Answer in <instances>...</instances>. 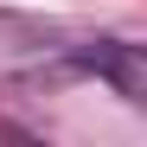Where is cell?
I'll return each mask as SVG.
<instances>
[{"label": "cell", "instance_id": "obj_1", "mask_svg": "<svg viewBox=\"0 0 147 147\" xmlns=\"http://www.w3.org/2000/svg\"><path fill=\"white\" fill-rule=\"evenodd\" d=\"M90 64L102 70V77L128 96V102H141V64H134V45H109V51H96Z\"/></svg>", "mask_w": 147, "mask_h": 147}]
</instances>
